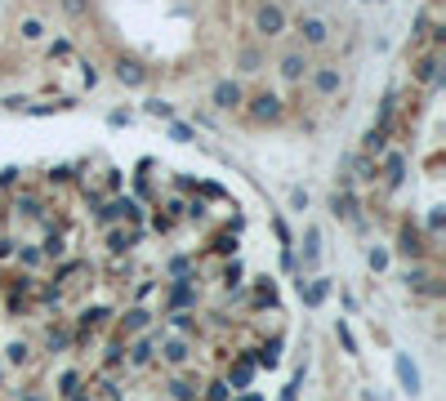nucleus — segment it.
I'll list each match as a JSON object with an SVG mask.
<instances>
[{"mask_svg": "<svg viewBox=\"0 0 446 401\" xmlns=\"http://www.w3.org/2000/svg\"><path fill=\"white\" fill-rule=\"evenodd\" d=\"M63 14L67 18H85L90 14V0H63Z\"/></svg>", "mask_w": 446, "mask_h": 401, "instance_id": "obj_24", "label": "nucleus"}, {"mask_svg": "<svg viewBox=\"0 0 446 401\" xmlns=\"http://www.w3.org/2000/svg\"><path fill=\"white\" fill-rule=\"evenodd\" d=\"M397 379H402V388H406V393H419V370L411 366V357H397Z\"/></svg>", "mask_w": 446, "mask_h": 401, "instance_id": "obj_11", "label": "nucleus"}, {"mask_svg": "<svg viewBox=\"0 0 446 401\" xmlns=\"http://www.w3.org/2000/svg\"><path fill=\"white\" fill-rule=\"evenodd\" d=\"M295 27H299V41H304L308 50H317V45L330 41V27H326V18H321V14H299Z\"/></svg>", "mask_w": 446, "mask_h": 401, "instance_id": "obj_1", "label": "nucleus"}, {"mask_svg": "<svg viewBox=\"0 0 446 401\" xmlns=\"http://www.w3.org/2000/svg\"><path fill=\"white\" fill-rule=\"evenodd\" d=\"M67 344H71V335H67V330H58V335L50 330V352H58V348H67Z\"/></svg>", "mask_w": 446, "mask_h": 401, "instance_id": "obj_32", "label": "nucleus"}, {"mask_svg": "<svg viewBox=\"0 0 446 401\" xmlns=\"http://www.w3.org/2000/svg\"><path fill=\"white\" fill-rule=\"evenodd\" d=\"M317 259H321V232L308 227L304 232V267H317Z\"/></svg>", "mask_w": 446, "mask_h": 401, "instance_id": "obj_14", "label": "nucleus"}, {"mask_svg": "<svg viewBox=\"0 0 446 401\" xmlns=\"http://www.w3.org/2000/svg\"><path fill=\"white\" fill-rule=\"evenodd\" d=\"M165 361H170V366H183V361H188V344H183V339H170V344H165Z\"/></svg>", "mask_w": 446, "mask_h": 401, "instance_id": "obj_18", "label": "nucleus"}, {"mask_svg": "<svg viewBox=\"0 0 446 401\" xmlns=\"http://www.w3.org/2000/svg\"><path fill=\"white\" fill-rule=\"evenodd\" d=\"M241 401H263V397H255V393H250V397H241Z\"/></svg>", "mask_w": 446, "mask_h": 401, "instance_id": "obj_36", "label": "nucleus"}, {"mask_svg": "<svg viewBox=\"0 0 446 401\" xmlns=\"http://www.w3.org/2000/svg\"><path fill=\"white\" fill-rule=\"evenodd\" d=\"M152 357H156V335H148V339H139V344L130 348V366H148Z\"/></svg>", "mask_w": 446, "mask_h": 401, "instance_id": "obj_10", "label": "nucleus"}, {"mask_svg": "<svg viewBox=\"0 0 446 401\" xmlns=\"http://www.w3.org/2000/svg\"><path fill=\"white\" fill-rule=\"evenodd\" d=\"M241 67H246V71H259V50H241Z\"/></svg>", "mask_w": 446, "mask_h": 401, "instance_id": "obj_30", "label": "nucleus"}, {"mask_svg": "<svg viewBox=\"0 0 446 401\" xmlns=\"http://www.w3.org/2000/svg\"><path fill=\"white\" fill-rule=\"evenodd\" d=\"M402 169H406V161H402V152H393V156H389V183H393V188L402 183Z\"/></svg>", "mask_w": 446, "mask_h": 401, "instance_id": "obj_23", "label": "nucleus"}, {"mask_svg": "<svg viewBox=\"0 0 446 401\" xmlns=\"http://www.w3.org/2000/svg\"><path fill=\"white\" fill-rule=\"evenodd\" d=\"M170 393H174L179 401H192V397H197V388H192V384H170Z\"/></svg>", "mask_w": 446, "mask_h": 401, "instance_id": "obj_31", "label": "nucleus"}, {"mask_svg": "<svg viewBox=\"0 0 446 401\" xmlns=\"http://www.w3.org/2000/svg\"><path fill=\"white\" fill-rule=\"evenodd\" d=\"M210 99H214V107H219V112H232V107L246 103V94H241V85H237V80H219Z\"/></svg>", "mask_w": 446, "mask_h": 401, "instance_id": "obj_4", "label": "nucleus"}, {"mask_svg": "<svg viewBox=\"0 0 446 401\" xmlns=\"http://www.w3.org/2000/svg\"><path fill=\"white\" fill-rule=\"evenodd\" d=\"M250 120H255V125H268V120H281V99H277V94H255V99H250Z\"/></svg>", "mask_w": 446, "mask_h": 401, "instance_id": "obj_3", "label": "nucleus"}, {"mask_svg": "<svg viewBox=\"0 0 446 401\" xmlns=\"http://www.w3.org/2000/svg\"><path fill=\"white\" fill-rule=\"evenodd\" d=\"M22 41H41V36H45V27H41V22H36V18H22Z\"/></svg>", "mask_w": 446, "mask_h": 401, "instance_id": "obj_25", "label": "nucleus"}, {"mask_svg": "<svg viewBox=\"0 0 446 401\" xmlns=\"http://www.w3.org/2000/svg\"><path fill=\"white\" fill-rule=\"evenodd\" d=\"M281 76H286V80H304V76H308V58H304V54H286V58H281Z\"/></svg>", "mask_w": 446, "mask_h": 401, "instance_id": "obj_12", "label": "nucleus"}, {"mask_svg": "<svg viewBox=\"0 0 446 401\" xmlns=\"http://www.w3.org/2000/svg\"><path fill=\"white\" fill-rule=\"evenodd\" d=\"M366 152H370V156L384 152V129H370V134H366Z\"/></svg>", "mask_w": 446, "mask_h": 401, "instance_id": "obj_26", "label": "nucleus"}, {"mask_svg": "<svg viewBox=\"0 0 446 401\" xmlns=\"http://www.w3.org/2000/svg\"><path fill=\"white\" fill-rule=\"evenodd\" d=\"M330 214H335V218H357L353 192H335V197H330Z\"/></svg>", "mask_w": 446, "mask_h": 401, "instance_id": "obj_13", "label": "nucleus"}, {"mask_svg": "<svg viewBox=\"0 0 446 401\" xmlns=\"http://www.w3.org/2000/svg\"><path fill=\"white\" fill-rule=\"evenodd\" d=\"M250 361H255V366H277V361H281V339H272V344H263L259 348V357H250Z\"/></svg>", "mask_w": 446, "mask_h": 401, "instance_id": "obj_15", "label": "nucleus"}, {"mask_svg": "<svg viewBox=\"0 0 446 401\" xmlns=\"http://www.w3.org/2000/svg\"><path fill=\"white\" fill-rule=\"evenodd\" d=\"M299 384H304V370H299L295 379H291V388H286V393H281V401H295V397H299Z\"/></svg>", "mask_w": 446, "mask_h": 401, "instance_id": "obj_34", "label": "nucleus"}, {"mask_svg": "<svg viewBox=\"0 0 446 401\" xmlns=\"http://www.w3.org/2000/svg\"><path fill=\"white\" fill-rule=\"evenodd\" d=\"M299 295H304V303H308V308H317V303H326V295H330V281H326V276H317V281L299 286Z\"/></svg>", "mask_w": 446, "mask_h": 401, "instance_id": "obj_7", "label": "nucleus"}, {"mask_svg": "<svg viewBox=\"0 0 446 401\" xmlns=\"http://www.w3.org/2000/svg\"><path fill=\"white\" fill-rule=\"evenodd\" d=\"M415 76H419V80H438V54H424V58H419V63H415Z\"/></svg>", "mask_w": 446, "mask_h": 401, "instance_id": "obj_19", "label": "nucleus"}, {"mask_svg": "<svg viewBox=\"0 0 446 401\" xmlns=\"http://www.w3.org/2000/svg\"><path fill=\"white\" fill-rule=\"evenodd\" d=\"M223 286H228V290L241 286V263H228V267H223Z\"/></svg>", "mask_w": 446, "mask_h": 401, "instance_id": "obj_27", "label": "nucleus"}, {"mask_svg": "<svg viewBox=\"0 0 446 401\" xmlns=\"http://www.w3.org/2000/svg\"><path fill=\"white\" fill-rule=\"evenodd\" d=\"M206 401H228V384H210L206 388Z\"/></svg>", "mask_w": 446, "mask_h": 401, "instance_id": "obj_33", "label": "nucleus"}, {"mask_svg": "<svg viewBox=\"0 0 446 401\" xmlns=\"http://www.w3.org/2000/svg\"><path fill=\"white\" fill-rule=\"evenodd\" d=\"M397 250H402L406 259H419V254H424V237H419V227H415V223H406V227H402V237H397Z\"/></svg>", "mask_w": 446, "mask_h": 401, "instance_id": "obj_6", "label": "nucleus"}, {"mask_svg": "<svg viewBox=\"0 0 446 401\" xmlns=\"http://www.w3.org/2000/svg\"><path fill=\"white\" fill-rule=\"evenodd\" d=\"M370 267H375V272H384V267H389V250H370Z\"/></svg>", "mask_w": 446, "mask_h": 401, "instance_id": "obj_29", "label": "nucleus"}, {"mask_svg": "<svg viewBox=\"0 0 446 401\" xmlns=\"http://www.w3.org/2000/svg\"><path fill=\"white\" fill-rule=\"evenodd\" d=\"M5 352H9V361H14V366H27V361H32V348H27V344H9Z\"/></svg>", "mask_w": 446, "mask_h": 401, "instance_id": "obj_22", "label": "nucleus"}, {"mask_svg": "<svg viewBox=\"0 0 446 401\" xmlns=\"http://www.w3.org/2000/svg\"><path fill=\"white\" fill-rule=\"evenodd\" d=\"M255 31L268 36V41H272V36H281V31H286V9L272 5V0H268V5H259V9H255Z\"/></svg>", "mask_w": 446, "mask_h": 401, "instance_id": "obj_2", "label": "nucleus"}, {"mask_svg": "<svg viewBox=\"0 0 446 401\" xmlns=\"http://www.w3.org/2000/svg\"><path fill=\"white\" fill-rule=\"evenodd\" d=\"M291 205H295V210H308V192L295 188V192H291Z\"/></svg>", "mask_w": 446, "mask_h": 401, "instance_id": "obj_35", "label": "nucleus"}, {"mask_svg": "<svg viewBox=\"0 0 446 401\" xmlns=\"http://www.w3.org/2000/svg\"><path fill=\"white\" fill-rule=\"evenodd\" d=\"M18 263H22V267H41V263H45V250L22 246V250H18Z\"/></svg>", "mask_w": 446, "mask_h": 401, "instance_id": "obj_21", "label": "nucleus"}, {"mask_svg": "<svg viewBox=\"0 0 446 401\" xmlns=\"http://www.w3.org/2000/svg\"><path fill=\"white\" fill-rule=\"evenodd\" d=\"M192 276H183V286H174L170 290V308H188V303H197V295H192Z\"/></svg>", "mask_w": 446, "mask_h": 401, "instance_id": "obj_16", "label": "nucleus"}, {"mask_svg": "<svg viewBox=\"0 0 446 401\" xmlns=\"http://www.w3.org/2000/svg\"><path fill=\"white\" fill-rule=\"evenodd\" d=\"M406 286H411V290H428L433 286V276H428V267H406Z\"/></svg>", "mask_w": 446, "mask_h": 401, "instance_id": "obj_17", "label": "nucleus"}, {"mask_svg": "<svg viewBox=\"0 0 446 401\" xmlns=\"http://www.w3.org/2000/svg\"><path fill=\"white\" fill-rule=\"evenodd\" d=\"M116 76H120V85H143V80H148V71H143L134 58H120V63H116Z\"/></svg>", "mask_w": 446, "mask_h": 401, "instance_id": "obj_9", "label": "nucleus"}, {"mask_svg": "<svg viewBox=\"0 0 446 401\" xmlns=\"http://www.w3.org/2000/svg\"><path fill=\"white\" fill-rule=\"evenodd\" d=\"M340 85H344V71L340 67H317V71H312V90L326 94V99H330V94H340Z\"/></svg>", "mask_w": 446, "mask_h": 401, "instance_id": "obj_5", "label": "nucleus"}, {"mask_svg": "<svg viewBox=\"0 0 446 401\" xmlns=\"http://www.w3.org/2000/svg\"><path fill=\"white\" fill-rule=\"evenodd\" d=\"M250 379H255V361H250V357H241V366L232 370V388H246Z\"/></svg>", "mask_w": 446, "mask_h": 401, "instance_id": "obj_20", "label": "nucleus"}, {"mask_svg": "<svg viewBox=\"0 0 446 401\" xmlns=\"http://www.w3.org/2000/svg\"><path fill=\"white\" fill-rule=\"evenodd\" d=\"M335 335H340V344L348 348V352H357V339H353V330H348V325L340 321V325H335Z\"/></svg>", "mask_w": 446, "mask_h": 401, "instance_id": "obj_28", "label": "nucleus"}, {"mask_svg": "<svg viewBox=\"0 0 446 401\" xmlns=\"http://www.w3.org/2000/svg\"><path fill=\"white\" fill-rule=\"evenodd\" d=\"M148 325H152V312H148V308H130L125 317H120V330H125V335H134V330H148Z\"/></svg>", "mask_w": 446, "mask_h": 401, "instance_id": "obj_8", "label": "nucleus"}]
</instances>
